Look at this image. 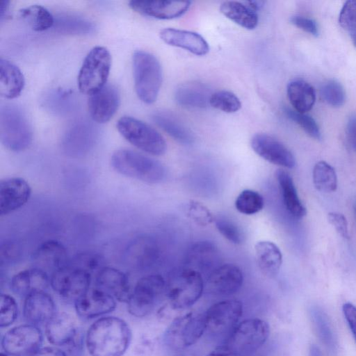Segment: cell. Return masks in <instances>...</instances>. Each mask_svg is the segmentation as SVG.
Here are the masks:
<instances>
[{
  "label": "cell",
  "mask_w": 356,
  "mask_h": 356,
  "mask_svg": "<svg viewBox=\"0 0 356 356\" xmlns=\"http://www.w3.org/2000/svg\"><path fill=\"white\" fill-rule=\"evenodd\" d=\"M32 356H67L66 353L59 348L46 346L40 348Z\"/></svg>",
  "instance_id": "obj_54"
},
{
  "label": "cell",
  "mask_w": 356,
  "mask_h": 356,
  "mask_svg": "<svg viewBox=\"0 0 356 356\" xmlns=\"http://www.w3.org/2000/svg\"><path fill=\"white\" fill-rule=\"evenodd\" d=\"M290 21L296 26L314 36L318 35V24L313 19L301 15H294L291 17Z\"/></svg>",
  "instance_id": "obj_50"
},
{
  "label": "cell",
  "mask_w": 356,
  "mask_h": 356,
  "mask_svg": "<svg viewBox=\"0 0 356 356\" xmlns=\"http://www.w3.org/2000/svg\"><path fill=\"white\" fill-rule=\"evenodd\" d=\"M270 335L269 325L259 318H250L238 323L230 332L227 346L243 355L261 347Z\"/></svg>",
  "instance_id": "obj_10"
},
{
  "label": "cell",
  "mask_w": 356,
  "mask_h": 356,
  "mask_svg": "<svg viewBox=\"0 0 356 356\" xmlns=\"http://www.w3.org/2000/svg\"><path fill=\"white\" fill-rule=\"evenodd\" d=\"M255 257L261 272L268 277H275L282 264V254L272 241H259L254 245Z\"/></svg>",
  "instance_id": "obj_26"
},
{
  "label": "cell",
  "mask_w": 356,
  "mask_h": 356,
  "mask_svg": "<svg viewBox=\"0 0 356 356\" xmlns=\"http://www.w3.org/2000/svg\"><path fill=\"white\" fill-rule=\"evenodd\" d=\"M76 314L84 318H93L112 312L115 299L98 287L90 288L74 301Z\"/></svg>",
  "instance_id": "obj_16"
},
{
  "label": "cell",
  "mask_w": 356,
  "mask_h": 356,
  "mask_svg": "<svg viewBox=\"0 0 356 356\" xmlns=\"http://www.w3.org/2000/svg\"><path fill=\"white\" fill-rule=\"evenodd\" d=\"M209 105L222 112L232 113L237 112L241 108V102L232 92L218 90L211 94Z\"/></svg>",
  "instance_id": "obj_41"
},
{
  "label": "cell",
  "mask_w": 356,
  "mask_h": 356,
  "mask_svg": "<svg viewBox=\"0 0 356 356\" xmlns=\"http://www.w3.org/2000/svg\"><path fill=\"white\" fill-rule=\"evenodd\" d=\"M43 334L38 325L23 324L4 334L1 347L10 356H32L41 348Z\"/></svg>",
  "instance_id": "obj_11"
},
{
  "label": "cell",
  "mask_w": 356,
  "mask_h": 356,
  "mask_svg": "<svg viewBox=\"0 0 356 356\" xmlns=\"http://www.w3.org/2000/svg\"><path fill=\"white\" fill-rule=\"evenodd\" d=\"M111 162L118 173L149 184L159 183L166 175V169L160 161L129 149L116 150Z\"/></svg>",
  "instance_id": "obj_2"
},
{
  "label": "cell",
  "mask_w": 356,
  "mask_h": 356,
  "mask_svg": "<svg viewBox=\"0 0 356 356\" xmlns=\"http://www.w3.org/2000/svg\"><path fill=\"white\" fill-rule=\"evenodd\" d=\"M165 290L166 283L161 275L151 274L140 278L127 302L129 313L136 317L148 315Z\"/></svg>",
  "instance_id": "obj_9"
},
{
  "label": "cell",
  "mask_w": 356,
  "mask_h": 356,
  "mask_svg": "<svg viewBox=\"0 0 356 356\" xmlns=\"http://www.w3.org/2000/svg\"><path fill=\"white\" fill-rule=\"evenodd\" d=\"M131 340L127 322L115 316H104L95 321L86 335V345L91 356H122Z\"/></svg>",
  "instance_id": "obj_1"
},
{
  "label": "cell",
  "mask_w": 356,
  "mask_h": 356,
  "mask_svg": "<svg viewBox=\"0 0 356 356\" xmlns=\"http://www.w3.org/2000/svg\"><path fill=\"white\" fill-rule=\"evenodd\" d=\"M33 260L37 268L54 273L67 265V250L60 241L48 240L36 248Z\"/></svg>",
  "instance_id": "obj_25"
},
{
  "label": "cell",
  "mask_w": 356,
  "mask_h": 356,
  "mask_svg": "<svg viewBox=\"0 0 356 356\" xmlns=\"http://www.w3.org/2000/svg\"><path fill=\"white\" fill-rule=\"evenodd\" d=\"M159 36L168 45L184 49L197 56H204L209 51L207 40L193 31L167 28L160 31Z\"/></svg>",
  "instance_id": "obj_22"
},
{
  "label": "cell",
  "mask_w": 356,
  "mask_h": 356,
  "mask_svg": "<svg viewBox=\"0 0 356 356\" xmlns=\"http://www.w3.org/2000/svg\"><path fill=\"white\" fill-rule=\"evenodd\" d=\"M18 314V306L15 299L9 294H1L0 327H8L13 324Z\"/></svg>",
  "instance_id": "obj_44"
},
{
  "label": "cell",
  "mask_w": 356,
  "mask_h": 356,
  "mask_svg": "<svg viewBox=\"0 0 356 356\" xmlns=\"http://www.w3.org/2000/svg\"><path fill=\"white\" fill-rule=\"evenodd\" d=\"M329 222L334 227L337 232L343 238H348V222L346 217L340 213L330 212L327 215Z\"/></svg>",
  "instance_id": "obj_49"
},
{
  "label": "cell",
  "mask_w": 356,
  "mask_h": 356,
  "mask_svg": "<svg viewBox=\"0 0 356 356\" xmlns=\"http://www.w3.org/2000/svg\"><path fill=\"white\" fill-rule=\"evenodd\" d=\"M309 314L318 338L332 354H335L339 343L327 314L318 307H312Z\"/></svg>",
  "instance_id": "obj_35"
},
{
  "label": "cell",
  "mask_w": 356,
  "mask_h": 356,
  "mask_svg": "<svg viewBox=\"0 0 356 356\" xmlns=\"http://www.w3.org/2000/svg\"><path fill=\"white\" fill-rule=\"evenodd\" d=\"M313 182L317 190L331 193L337 188V177L334 169L324 161L316 163L313 168Z\"/></svg>",
  "instance_id": "obj_39"
},
{
  "label": "cell",
  "mask_w": 356,
  "mask_h": 356,
  "mask_svg": "<svg viewBox=\"0 0 356 356\" xmlns=\"http://www.w3.org/2000/svg\"><path fill=\"white\" fill-rule=\"evenodd\" d=\"M351 38H352L353 42L356 47V30L352 31Z\"/></svg>",
  "instance_id": "obj_58"
},
{
  "label": "cell",
  "mask_w": 356,
  "mask_h": 356,
  "mask_svg": "<svg viewBox=\"0 0 356 356\" xmlns=\"http://www.w3.org/2000/svg\"><path fill=\"white\" fill-rule=\"evenodd\" d=\"M205 330L204 314L191 312L172 321L164 333L163 340L171 349H184L195 344Z\"/></svg>",
  "instance_id": "obj_8"
},
{
  "label": "cell",
  "mask_w": 356,
  "mask_h": 356,
  "mask_svg": "<svg viewBox=\"0 0 356 356\" xmlns=\"http://www.w3.org/2000/svg\"><path fill=\"white\" fill-rule=\"evenodd\" d=\"M102 259L101 257L95 254H83L78 256L75 259L73 266L83 268L91 273L92 271L99 270L103 268L101 264Z\"/></svg>",
  "instance_id": "obj_48"
},
{
  "label": "cell",
  "mask_w": 356,
  "mask_h": 356,
  "mask_svg": "<svg viewBox=\"0 0 356 356\" xmlns=\"http://www.w3.org/2000/svg\"><path fill=\"white\" fill-rule=\"evenodd\" d=\"M191 6L188 1H148L132 0L129 6L135 12L145 16L172 19L185 14Z\"/></svg>",
  "instance_id": "obj_19"
},
{
  "label": "cell",
  "mask_w": 356,
  "mask_h": 356,
  "mask_svg": "<svg viewBox=\"0 0 356 356\" xmlns=\"http://www.w3.org/2000/svg\"><path fill=\"white\" fill-rule=\"evenodd\" d=\"M187 214L193 221L200 226H207L215 220L211 211L204 204L196 200L189 202Z\"/></svg>",
  "instance_id": "obj_46"
},
{
  "label": "cell",
  "mask_w": 356,
  "mask_h": 356,
  "mask_svg": "<svg viewBox=\"0 0 356 356\" xmlns=\"http://www.w3.org/2000/svg\"><path fill=\"white\" fill-rule=\"evenodd\" d=\"M119 133L131 145L144 152L161 156L167 150L163 137L147 123L131 116L120 118L116 124Z\"/></svg>",
  "instance_id": "obj_7"
},
{
  "label": "cell",
  "mask_w": 356,
  "mask_h": 356,
  "mask_svg": "<svg viewBox=\"0 0 356 356\" xmlns=\"http://www.w3.org/2000/svg\"><path fill=\"white\" fill-rule=\"evenodd\" d=\"M263 196L254 190L245 189L236 197L235 207L238 211L245 215H253L263 209Z\"/></svg>",
  "instance_id": "obj_40"
},
{
  "label": "cell",
  "mask_w": 356,
  "mask_h": 356,
  "mask_svg": "<svg viewBox=\"0 0 356 356\" xmlns=\"http://www.w3.org/2000/svg\"><path fill=\"white\" fill-rule=\"evenodd\" d=\"M220 12L235 24L246 29H254L258 24L257 11L248 6L245 2L224 1L220 6Z\"/></svg>",
  "instance_id": "obj_32"
},
{
  "label": "cell",
  "mask_w": 356,
  "mask_h": 356,
  "mask_svg": "<svg viewBox=\"0 0 356 356\" xmlns=\"http://www.w3.org/2000/svg\"><path fill=\"white\" fill-rule=\"evenodd\" d=\"M10 1L8 0H3L0 3V20L3 22L8 13Z\"/></svg>",
  "instance_id": "obj_56"
},
{
  "label": "cell",
  "mask_w": 356,
  "mask_h": 356,
  "mask_svg": "<svg viewBox=\"0 0 356 356\" xmlns=\"http://www.w3.org/2000/svg\"><path fill=\"white\" fill-rule=\"evenodd\" d=\"M19 254L17 245L11 242L2 244L1 246V263H8L16 259Z\"/></svg>",
  "instance_id": "obj_51"
},
{
  "label": "cell",
  "mask_w": 356,
  "mask_h": 356,
  "mask_svg": "<svg viewBox=\"0 0 356 356\" xmlns=\"http://www.w3.org/2000/svg\"><path fill=\"white\" fill-rule=\"evenodd\" d=\"M0 140L8 149L22 152L33 140L32 126L26 112L15 104H5L0 108Z\"/></svg>",
  "instance_id": "obj_3"
},
{
  "label": "cell",
  "mask_w": 356,
  "mask_h": 356,
  "mask_svg": "<svg viewBox=\"0 0 356 356\" xmlns=\"http://www.w3.org/2000/svg\"><path fill=\"white\" fill-rule=\"evenodd\" d=\"M276 177L286 209L294 218H302L307 210L299 198L291 176L284 170H278Z\"/></svg>",
  "instance_id": "obj_29"
},
{
  "label": "cell",
  "mask_w": 356,
  "mask_h": 356,
  "mask_svg": "<svg viewBox=\"0 0 356 356\" xmlns=\"http://www.w3.org/2000/svg\"><path fill=\"white\" fill-rule=\"evenodd\" d=\"M285 112L288 118L301 127L307 135L316 140L321 139L320 129L312 116L289 108L286 109Z\"/></svg>",
  "instance_id": "obj_43"
},
{
  "label": "cell",
  "mask_w": 356,
  "mask_h": 356,
  "mask_svg": "<svg viewBox=\"0 0 356 356\" xmlns=\"http://www.w3.org/2000/svg\"><path fill=\"white\" fill-rule=\"evenodd\" d=\"M243 314V303L236 299H227L211 305L204 314L207 330L212 333L231 332Z\"/></svg>",
  "instance_id": "obj_13"
},
{
  "label": "cell",
  "mask_w": 356,
  "mask_h": 356,
  "mask_svg": "<svg viewBox=\"0 0 356 356\" xmlns=\"http://www.w3.org/2000/svg\"><path fill=\"white\" fill-rule=\"evenodd\" d=\"M120 104L119 90L115 85L106 83L100 90L89 95L88 109L95 122L104 124L113 117Z\"/></svg>",
  "instance_id": "obj_15"
},
{
  "label": "cell",
  "mask_w": 356,
  "mask_h": 356,
  "mask_svg": "<svg viewBox=\"0 0 356 356\" xmlns=\"http://www.w3.org/2000/svg\"><path fill=\"white\" fill-rule=\"evenodd\" d=\"M214 222L218 232L227 240L234 244H240L242 243V232L234 222L225 216L216 218Z\"/></svg>",
  "instance_id": "obj_45"
},
{
  "label": "cell",
  "mask_w": 356,
  "mask_h": 356,
  "mask_svg": "<svg viewBox=\"0 0 356 356\" xmlns=\"http://www.w3.org/2000/svg\"><path fill=\"white\" fill-rule=\"evenodd\" d=\"M133 70L137 96L145 104L154 103L157 99L163 81L159 61L147 51H136L133 55Z\"/></svg>",
  "instance_id": "obj_4"
},
{
  "label": "cell",
  "mask_w": 356,
  "mask_h": 356,
  "mask_svg": "<svg viewBox=\"0 0 356 356\" xmlns=\"http://www.w3.org/2000/svg\"><path fill=\"white\" fill-rule=\"evenodd\" d=\"M342 309L345 318L356 341V307L350 302H346L343 304Z\"/></svg>",
  "instance_id": "obj_52"
},
{
  "label": "cell",
  "mask_w": 356,
  "mask_h": 356,
  "mask_svg": "<svg viewBox=\"0 0 356 356\" xmlns=\"http://www.w3.org/2000/svg\"><path fill=\"white\" fill-rule=\"evenodd\" d=\"M22 20L33 31H44L54 25L55 18L44 7L31 5L19 10Z\"/></svg>",
  "instance_id": "obj_37"
},
{
  "label": "cell",
  "mask_w": 356,
  "mask_h": 356,
  "mask_svg": "<svg viewBox=\"0 0 356 356\" xmlns=\"http://www.w3.org/2000/svg\"><path fill=\"white\" fill-rule=\"evenodd\" d=\"M216 245L208 241H198L194 244L188 252V261L193 269H208L213 266L218 257Z\"/></svg>",
  "instance_id": "obj_36"
},
{
  "label": "cell",
  "mask_w": 356,
  "mask_h": 356,
  "mask_svg": "<svg viewBox=\"0 0 356 356\" xmlns=\"http://www.w3.org/2000/svg\"><path fill=\"white\" fill-rule=\"evenodd\" d=\"M0 356H10V355L7 354L6 353L1 352L0 353Z\"/></svg>",
  "instance_id": "obj_60"
},
{
  "label": "cell",
  "mask_w": 356,
  "mask_h": 356,
  "mask_svg": "<svg viewBox=\"0 0 356 356\" xmlns=\"http://www.w3.org/2000/svg\"><path fill=\"white\" fill-rule=\"evenodd\" d=\"M339 23L345 30H356V0L345 2L339 15Z\"/></svg>",
  "instance_id": "obj_47"
},
{
  "label": "cell",
  "mask_w": 356,
  "mask_h": 356,
  "mask_svg": "<svg viewBox=\"0 0 356 356\" xmlns=\"http://www.w3.org/2000/svg\"><path fill=\"white\" fill-rule=\"evenodd\" d=\"M211 94L202 83L188 82L180 85L175 90L176 103L186 108H202L209 104Z\"/></svg>",
  "instance_id": "obj_28"
},
{
  "label": "cell",
  "mask_w": 356,
  "mask_h": 356,
  "mask_svg": "<svg viewBox=\"0 0 356 356\" xmlns=\"http://www.w3.org/2000/svg\"><path fill=\"white\" fill-rule=\"evenodd\" d=\"M309 356H322V354L320 349L317 346L312 345L310 347Z\"/></svg>",
  "instance_id": "obj_57"
},
{
  "label": "cell",
  "mask_w": 356,
  "mask_h": 356,
  "mask_svg": "<svg viewBox=\"0 0 356 356\" xmlns=\"http://www.w3.org/2000/svg\"><path fill=\"white\" fill-rule=\"evenodd\" d=\"M96 138V130L88 122H78L65 134L64 145L70 152H84L90 147Z\"/></svg>",
  "instance_id": "obj_31"
},
{
  "label": "cell",
  "mask_w": 356,
  "mask_h": 356,
  "mask_svg": "<svg viewBox=\"0 0 356 356\" xmlns=\"http://www.w3.org/2000/svg\"><path fill=\"white\" fill-rule=\"evenodd\" d=\"M24 76L20 69L13 63L0 60V94L4 98L17 97L24 89Z\"/></svg>",
  "instance_id": "obj_27"
},
{
  "label": "cell",
  "mask_w": 356,
  "mask_h": 356,
  "mask_svg": "<svg viewBox=\"0 0 356 356\" xmlns=\"http://www.w3.org/2000/svg\"><path fill=\"white\" fill-rule=\"evenodd\" d=\"M55 29L65 34L85 35L94 31V24L86 18L74 15H60L55 19Z\"/></svg>",
  "instance_id": "obj_38"
},
{
  "label": "cell",
  "mask_w": 356,
  "mask_h": 356,
  "mask_svg": "<svg viewBox=\"0 0 356 356\" xmlns=\"http://www.w3.org/2000/svg\"><path fill=\"white\" fill-rule=\"evenodd\" d=\"M31 188L21 177H9L0 181V213L6 216L23 207L30 199Z\"/></svg>",
  "instance_id": "obj_17"
},
{
  "label": "cell",
  "mask_w": 356,
  "mask_h": 356,
  "mask_svg": "<svg viewBox=\"0 0 356 356\" xmlns=\"http://www.w3.org/2000/svg\"><path fill=\"white\" fill-rule=\"evenodd\" d=\"M23 314L31 324H46L56 314V305L46 291L35 292L25 298Z\"/></svg>",
  "instance_id": "obj_21"
},
{
  "label": "cell",
  "mask_w": 356,
  "mask_h": 356,
  "mask_svg": "<svg viewBox=\"0 0 356 356\" xmlns=\"http://www.w3.org/2000/svg\"><path fill=\"white\" fill-rule=\"evenodd\" d=\"M111 67V56L104 47L97 46L85 57L79 72V90L90 95L106 84Z\"/></svg>",
  "instance_id": "obj_6"
},
{
  "label": "cell",
  "mask_w": 356,
  "mask_h": 356,
  "mask_svg": "<svg viewBox=\"0 0 356 356\" xmlns=\"http://www.w3.org/2000/svg\"><path fill=\"white\" fill-rule=\"evenodd\" d=\"M96 286L120 302H127L131 295L128 277L115 268L103 267L98 271Z\"/></svg>",
  "instance_id": "obj_24"
},
{
  "label": "cell",
  "mask_w": 356,
  "mask_h": 356,
  "mask_svg": "<svg viewBox=\"0 0 356 356\" xmlns=\"http://www.w3.org/2000/svg\"><path fill=\"white\" fill-rule=\"evenodd\" d=\"M286 92L293 110L298 113H306L312 108L316 101L314 88L304 80L291 81L287 86Z\"/></svg>",
  "instance_id": "obj_33"
},
{
  "label": "cell",
  "mask_w": 356,
  "mask_h": 356,
  "mask_svg": "<svg viewBox=\"0 0 356 356\" xmlns=\"http://www.w3.org/2000/svg\"><path fill=\"white\" fill-rule=\"evenodd\" d=\"M206 356H243L227 345L220 346L208 353Z\"/></svg>",
  "instance_id": "obj_55"
},
{
  "label": "cell",
  "mask_w": 356,
  "mask_h": 356,
  "mask_svg": "<svg viewBox=\"0 0 356 356\" xmlns=\"http://www.w3.org/2000/svg\"><path fill=\"white\" fill-rule=\"evenodd\" d=\"M49 285L50 278L47 272L37 267L18 272L10 281L13 291L24 298L35 292L46 291Z\"/></svg>",
  "instance_id": "obj_23"
},
{
  "label": "cell",
  "mask_w": 356,
  "mask_h": 356,
  "mask_svg": "<svg viewBox=\"0 0 356 356\" xmlns=\"http://www.w3.org/2000/svg\"><path fill=\"white\" fill-rule=\"evenodd\" d=\"M204 281L200 271L182 269L166 284L168 305L175 310L185 309L193 305L202 296Z\"/></svg>",
  "instance_id": "obj_5"
},
{
  "label": "cell",
  "mask_w": 356,
  "mask_h": 356,
  "mask_svg": "<svg viewBox=\"0 0 356 356\" xmlns=\"http://www.w3.org/2000/svg\"><path fill=\"white\" fill-rule=\"evenodd\" d=\"M45 336L48 341L56 346H70L81 332L72 316L58 313L45 324Z\"/></svg>",
  "instance_id": "obj_20"
},
{
  "label": "cell",
  "mask_w": 356,
  "mask_h": 356,
  "mask_svg": "<svg viewBox=\"0 0 356 356\" xmlns=\"http://www.w3.org/2000/svg\"><path fill=\"white\" fill-rule=\"evenodd\" d=\"M156 245L147 237H139L130 243L127 249L126 259L134 267H145L156 256Z\"/></svg>",
  "instance_id": "obj_34"
},
{
  "label": "cell",
  "mask_w": 356,
  "mask_h": 356,
  "mask_svg": "<svg viewBox=\"0 0 356 356\" xmlns=\"http://www.w3.org/2000/svg\"><path fill=\"white\" fill-rule=\"evenodd\" d=\"M320 93L323 101L332 107H340L346 101L345 90L336 80H329L324 83Z\"/></svg>",
  "instance_id": "obj_42"
},
{
  "label": "cell",
  "mask_w": 356,
  "mask_h": 356,
  "mask_svg": "<svg viewBox=\"0 0 356 356\" xmlns=\"http://www.w3.org/2000/svg\"><path fill=\"white\" fill-rule=\"evenodd\" d=\"M353 211H354L355 218V220H356V202L354 204Z\"/></svg>",
  "instance_id": "obj_59"
},
{
  "label": "cell",
  "mask_w": 356,
  "mask_h": 356,
  "mask_svg": "<svg viewBox=\"0 0 356 356\" xmlns=\"http://www.w3.org/2000/svg\"><path fill=\"white\" fill-rule=\"evenodd\" d=\"M91 273L72 264L52 273L50 285L60 297L74 301L90 289Z\"/></svg>",
  "instance_id": "obj_12"
},
{
  "label": "cell",
  "mask_w": 356,
  "mask_h": 356,
  "mask_svg": "<svg viewBox=\"0 0 356 356\" xmlns=\"http://www.w3.org/2000/svg\"><path fill=\"white\" fill-rule=\"evenodd\" d=\"M250 144L257 155L270 163L286 168H293L296 165V159L292 152L270 135L257 134L252 136Z\"/></svg>",
  "instance_id": "obj_14"
},
{
  "label": "cell",
  "mask_w": 356,
  "mask_h": 356,
  "mask_svg": "<svg viewBox=\"0 0 356 356\" xmlns=\"http://www.w3.org/2000/svg\"><path fill=\"white\" fill-rule=\"evenodd\" d=\"M346 136L350 147L356 151V117H350L346 124Z\"/></svg>",
  "instance_id": "obj_53"
},
{
  "label": "cell",
  "mask_w": 356,
  "mask_h": 356,
  "mask_svg": "<svg viewBox=\"0 0 356 356\" xmlns=\"http://www.w3.org/2000/svg\"><path fill=\"white\" fill-rule=\"evenodd\" d=\"M243 282L241 268L234 264H225L216 267L207 282L208 290L213 294L229 296L237 292Z\"/></svg>",
  "instance_id": "obj_18"
},
{
  "label": "cell",
  "mask_w": 356,
  "mask_h": 356,
  "mask_svg": "<svg viewBox=\"0 0 356 356\" xmlns=\"http://www.w3.org/2000/svg\"><path fill=\"white\" fill-rule=\"evenodd\" d=\"M152 118L159 127L177 142L184 145L194 142L195 137L191 129L170 113L157 111Z\"/></svg>",
  "instance_id": "obj_30"
}]
</instances>
